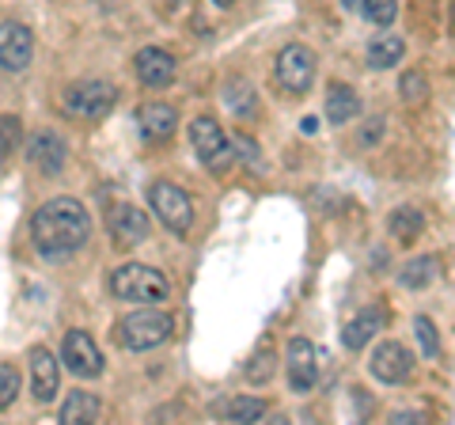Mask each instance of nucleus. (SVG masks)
I'll return each mask as SVG.
<instances>
[{
  "instance_id": "27",
  "label": "nucleus",
  "mask_w": 455,
  "mask_h": 425,
  "mask_svg": "<svg viewBox=\"0 0 455 425\" xmlns=\"http://www.w3.org/2000/svg\"><path fill=\"white\" fill-rule=\"evenodd\" d=\"M20 368H12V365H0V410L16 403V395H20Z\"/></svg>"
},
{
  "instance_id": "33",
  "label": "nucleus",
  "mask_w": 455,
  "mask_h": 425,
  "mask_svg": "<svg viewBox=\"0 0 455 425\" xmlns=\"http://www.w3.org/2000/svg\"><path fill=\"white\" fill-rule=\"evenodd\" d=\"M212 4H220V8H232V4H235V0H212Z\"/></svg>"
},
{
  "instance_id": "16",
  "label": "nucleus",
  "mask_w": 455,
  "mask_h": 425,
  "mask_svg": "<svg viewBox=\"0 0 455 425\" xmlns=\"http://www.w3.org/2000/svg\"><path fill=\"white\" fill-rule=\"evenodd\" d=\"M137 125L148 140H167L171 133H175L179 115H175V107H167V103H148V107H140Z\"/></svg>"
},
{
  "instance_id": "22",
  "label": "nucleus",
  "mask_w": 455,
  "mask_h": 425,
  "mask_svg": "<svg viewBox=\"0 0 455 425\" xmlns=\"http://www.w3.org/2000/svg\"><path fill=\"white\" fill-rule=\"evenodd\" d=\"M436 270H440V259H436V254H421V259H410V262L403 266L398 281H403L406 289H425V285H429V281L436 277Z\"/></svg>"
},
{
  "instance_id": "31",
  "label": "nucleus",
  "mask_w": 455,
  "mask_h": 425,
  "mask_svg": "<svg viewBox=\"0 0 455 425\" xmlns=\"http://www.w3.org/2000/svg\"><path fill=\"white\" fill-rule=\"evenodd\" d=\"M232 145H239V152H243V156H247V160H254V156H259V148H254V145H251V140H247V137H232Z\"/></svg>"
},
{
  "instance_id": "2",
  "label": "nucleus",
  "mask_w": 455,
  "mask_h": 425,
  "mask_svg": "<svg viewBox=\"0 0 455 425\" xmlns=\"http://www.w3.org/2000/svg\"><path fill=\"white\" fill-rule=\"evenodd\" d=\"M110 293L118 296V301H130V304H160L171 296V285L160 270H152V266L125 262L110 274Z\"/></svg>"
},
{
  "instance_id": "25",
  "label": "nucleus",
  "mask_w": 455,
  "mask_h": 425,
  "mask_svg": "<svg viewBox=\"0 0 455 425\" xmlns=\"http://www.w3.org/2000/svg\"><path fill=\"white\" fill-rule=\"evenodd\" d=\"M269 376H274V342L262 338V349L254 353V361L247 365V380L251 384H266Z\"/></svg>"
},
{
  "instance_id": "14",
  "label": "nucleus",
  "mask_w": 455,
  "mask_h": 425,
  "mask_svg": "<svg viewBox=\"0 0 455 425\" xmlns=\"http://www.w3.org/2000/svg\"><path fill=\"white\" fill-rule=\"evenodd\" d=\"M110 236L118 247H137L148 239V217L137 205H118L110 212Z\"/></svg>"
},
{
  "instance_id": "28",
  "label": "nucleus",
  "mask_w": 455,
  "mask_h": 425,
  "mask_svg": "<svg viewBox=\"0 0 455 425\" xmlns=\"http://www.w3.org/2000/svg\"><path fill=\"white\" fill-rule=\"evenodd\" d=\"M414 331H418V342H421V349H425V357H440L436 323H433V319H425V316H418V319H414Z\"/></svg>"
},
{
  "instance_id": "26",
  "label": "nucleus",
  "mask_w": 455,
  "mask_h": 425,
  "mask_svg": "<svg viewBox=\"0 0 455 425\" xmlns=\"http://www.w3.org/2000/svg\"><path fill=\"white\" fill-rule=\"evenodd\" d=\"M361 12L372 27H391L398 16V0H361Z\"/></svg>"
},
{
  "instance_id": "1",
  "label": "nucleus",
  "mask_w": 455,
  "mask_h": 425,
  "mask_svg": "<svg viewBox=\"0 0 455 425\" xmlns=\"http://www.w3.org/2000/svg\"><path fill=\"white\" fill-rule=\"evenodd\" d=\"M88 236L92 217L76 197H50L31 221V239L42 254H73L88 244Z\"/></svg>"
},
{
  "instance_id": "32",
  "label": "nucleus",
  "mask_w": 455,
  "mask_h": 425,
  "mask_svg": "<svg viewBox=\"0 0 455 425\" xmlns=\"http://www.w3.org/2000/svg\"><path fill=\"white\" fill-rule=\"evenodd\" d=\"M341 4H346V8L353 12V8H361V0H341Z\"/></svg>"
},
{
  "instance_id": "19",
  "label": "nucleus",
  "mask_w": 455,
  "mask_h": 425,
  "mask_svg": "<svg viewBox=\"0 0 455 425\" xmlns=\"http://www.w3.org/2000/svg\"><path fill=\"white\" fill-rule=\"evenodd\" d=\"M99 414H103V403H99V395H92V391H73L61 406L65 425H92V421H99Z\"/></svg>"
},
{
  "instance_id": "4",
  "label": "nucleus",
  "mask_w": 455,
  "mask_h": 425,
  "mask_svg": "<svg viewBox=\"0 0 455 425\" xmlns=\"http://www.w3.org/2000/svg\"><path fill=\"white\" fill-rule=\"evenodd\" d=\"M118 331H122V342L130 349H152V346H164L171 338V319L164 311L140 304L137 311H130V316L118 323Z\"/></svg>"
},
{
  "instance_id": "8",
  "label": "nucleus",
  "mask_w": 455,
  "mask_h": 425,
  "mask_svg": "<svg viewBox=\"0 0 455 425\" xmlns=\"http://www.w3.org/2000/svg\"><path fill=\"white\" fill-rule=\"evenodd\" d=\"M61 361L73 368L76 376H84V380L103 376V353H99V346L92 342V334H88V331H68V334H65Z\"/></svg>"
},
{
  "instance_id": "7",
  "label": "nucleus",
  "mask_w": 455,
  "mask_h": 425,
  "mask_svg": "<svg viewBox=\"0 0 455 425\" xmlns=\"http://www.w3.org/2000/svg\"><path fill=\"white\" fill-rule=\"evenodd\" d=\"M277 80L284 84L289 92L304 95L311 88V80H315V53L300 42H292V46H284L277 53Z\"/></svg>"
},
{
  "instance_id": "9",
  "label": "nucleus",
  "mask_w": 455,
  "mask_h": 425,
  "mask_svg": "<svg viewBox=\"0 0 455 425\" xmlns=\"http://www.w3.org/2000/svg\"><path fill=\"white\" fill-rule=\"evenodd\" d=\"M368 368H372V376L379 380V384H406L410 373H414V361H410L406 346L379 342L372 349V361H368Z\"/></svg>"
},
{
  "instance_id": "11",
  "label": "nucleus",
  "mask_w": 455,
  "mask_h": 425,
  "mask_svg": "<svg viewBox=\"0 0 455 425\" xmlns=\"http://www.w3.org/2000/svg\"><path fill=\"white\" fill-rule=\"evenodd\" d=\"M27 160H31L42 175H57L68 160V148L53 130H42V133H35L31 140H27Z\"/></svg>"
},
{
  "instance_id": "20",
  "label": "nucleus",
  "mask_w": 455,
  "mask_h": 425,
  "mask_svg": "<svg viewBox=\"0 0 455 425\" xmlns=\"http://www.w3.org/2000/svg\"><path fill=\"white\" fill-rule=\"evenodd\" d=\"M212 414L228 418V421H259L266 414V403L262 399H251V395H239V399H220L212 403Z\"/></svg>"
},
{
  "instance_id": "10",
  "label": "nucleus",
  "mask_w": 455,
  "mask_h": 425,
  "mask_svg": "<svg viewBox=\"0 0 455 425\" xmlns=\"http://www.w3.org/2000/svg\"><path fill=\"white\" fill-rule=\"evenodd\" d=\"M31 53H35V38L23 23H0V68L20 73V68L31 65Z\"/></svg>"
},
{
  "instance_id": "24",
  "label": "nucleus",
  "mask_w": 455,
  "mask_h": 425,
  "mask_svg": "<svg viewBox=\"0 0 455 425\" xmlns=\"http://www.w3.org/2000/svg\"><path fill=\"white\" fill-rule=\"evenodd\" d=\"M403 53H406L403 38L379 35L372 46H368V65H372V68H391V65H398V58H403Z\"/></svg>"
},
{
  "instance_id": "15",
  "label": "nucleus",
  "mask_w": 455,
  "mask_h": 425,
  "mask_svg": "<svg viewBox=\"0 0 455 425\" xmlns=\"http://www.w3.org/2000/svg\"><path fill=\"white\" fill-rule=\"evenodd\" d=\"M175 73H179V65L167 50L148 46V50L137 53V76H140L145 88H167V84L175 80Z\"/></svg>"
},
{
  "instance_id": "12",
  "label": "nucleus",
  "mask_w": 455,
  "mask_h": 425,
  "mask_svg": "<svg viewBox=\"0 0 455 425\" xmlns=\"http://www.w3.org/2000/svg\"><path fill=\"white\" fill-rule=\"evenodd\" d=\"M31 391L38 403H53L57 391H61V368L50 349H31Z\"/></svg>"
},
{
  "instance_id": "18",
  "label": "nucleus",
  "mask_w": 455,
  "mask_h": 425,
  "mask_svg": "<svg viewBox=\"0 0 455 425\" xmlns=\"http://www.w3.org/2000/svg\"><path fill=\"white\" fill-rule=\"evenodd\" d=\"M383 323H387V316L376 311V308H368V311H361L357 319L346 323V331H341V342H346V349H364L376 338V331L383 327Z\"/></svg>"
},
{
  "instance_id": "29",
  "label": "nucleus",
  "mask_w": 455,
  "mask_h": 425,
  "mask_svg": "<svg viewBox=\"0 0 455 425\" xmlns=\"http://www.w3.org/2000/svg\"><path fill=\"white\" fill-rule=\"evenodd\" d=\"M20 145V122L12 118V115H4L0 118V167H4V160L12 156V148Z\"/></svg>"
},
{
  "instance_id": "23",
  "label": "nucleus",
  "mask_w": 455,
  "mask_h": 425,
  "mask_svg": "<svg viewBox=\"0 0 455 425\" xmlns=\"http://www.w3.org/2000/svg\"><path fill=\"white\" fill-rule=\"evenodd\" d=\"M224 103H228V110H235L239 118H251L254 110H259V99H254V88L247 80H228L224 84Z\"/></svg>"
},
{
  "instance_id": "5",
  "label": "nucleus",
  "mask_w": 455,
  "mask_h": 425,
  "mask_svg": "<svg viewBox=\"0 0 455 425\" xmlns=\"http://www.w3.org/2000/svg\"><path fill=\"white\" fill-rule=\"evenodd\" d=\"M114 103H118V88L107 80H84V84H73L65 88V110L76 118H107Z\"/></svg>"
},
{
  "instance_id": "13",
  "label": "nucleus",
  "mask_w": 455,
  "mask_h": 425,
  "mask_svg": "<svg viewBox=\"0 0 455 425\" xmlns=\"http://www.w3.org/2000/svg\"><path fill=\"white\" fill-rule=\"evenodd\" d=\"M289 384L292 391H311L315 388V380H319V361H315V346L307 342V338H296V342L289 346Z\"/></svg>"
},
{
  "instance_id": "21",
  "label": "nucleus",
  "mask_w": 455,
  "mask_h": 425,
  "mask_svg": "<svg viewBox=\"0 0 455 425\" xmlns=\"http://www.w3.org/2000/svg\"><path fill=\"white\" fill-rule=\"evenodd\" d=\"M421 229H425L421 212H418V209H410V205L395 209L391 217H387V232L398 239V244H414V239L421 236Z\"/></svg>"
},
{
  "instance_id": "17",
  "label": "nucleus",
  "mask_w": 455,
  "mask_h": 425,
  "mask_svg": "<svg viewBox=\"0 0 455 425\" xmlns=\"http://www.w3.org/2000/svg\"><path fill=\"white\" fill-rule=\"evenodd\" d=\"M357 115H361V95L349 84H331V92H326V122L346 125Z\"/></svg>"
},
{
  "instance_id": "3",
  "label": "nucleus",
  "mask_w": 455,
  "mask_h": 425,
  "mask_svg": "<svg viewBox=\"0 0 455 425\" xmlns=\"http://www.w3.org/2000/svg\"><path fill=\"white\" fill-rule=\"evenodd\" d=\"M148 205L156 209V217L164 221V229L171 236H187L190 224H194V202L190 194L175 187V182H156L148 190Z\"/></svg>"
},
{
  "instance_id": "30",
  "label": "nucleus",
  "mask_w": 455,
  "mask_h": 425,
  "mask_svg": "<svg viewBox=\"0 0 455 425\" xmlns=\"http://www.w3.org/2000/svg\"><path fill=\"white\" fill-rule=\"evenodd\" d=\"M403 99L406 103H421L425 99V76L421 73H406L403 76Z\"/></svg>"
},
{
  "instance_id": "6",
  "label": "nucleus",
  "mask_w": 455,
  "mask_h": 425,
  "mask_svg": "<svg viewBox=\"0 0 455 425\" xmlns=\"http://www.w3.org/2000/svg\"><path fill=\"white\" fill-rule=\"evenodd\" d=\"M190 145L197 152V160H202L209 172H217V175H224L228 167L235 164L232 145H228V137L220 133V125L212 118H194L190 122Z\"/></svg>"
}]
</instances>
